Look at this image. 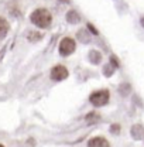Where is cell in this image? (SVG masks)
<instances>
[{
    "mask_svg": "<svg viewBox=\"0 0 144 147\" xmlns=\"http://www.w3.org/2000/svg\"><path fill=\"white\" fill-rule=\"evenodd\" d=\"M31 23L40 28H48L52 23V16L47 9H37L30 16Z\"/></svg>",
    "mask_w": 144,
    "mask_h": 147,
    "instance_id": "cell-1",
    "label": "cell"
},
{
    "mask_svg": "<svg viewBox=\"0 0 144 147\" xmlns=\"http://www.w3.org/2000/svg\"><path fill=\"white\" fill-rule=\"evenodd\" d=\"M109 99H110V92L108 89H98V91L92 92L89 96V102L96 108L108 105Z\"/></svg>",
    "mask_w": 144,
    "mask_h": 147,
    "instance_id": "cell-2",
    "label": "cell"
},
{
    "mask_svg": "<svg viewBox=\"0 0 144 147\" xmlns=\"http://www.w3.org/2000/svg\"><path fill=\"white\" fill-rule=\"evenodd\" d=\"M75 48H76L75 40L71 38V37H65V38L61 40L59 47H58V51H59V54L62 55V57H68V55H71L75 51Z\"/></svg>",
    "mask_w": 144,
    "mask_h": 147,
    "instance_id": "cell-3",
    "label": "cell"
},
{
    "mask_svg": "<svg viewBox=\"0 0 144 147\" xmlns=\"http://www.w3.org/2000/svg\"><path fill=\"white\" fill-rule=\"evenodd\" d=\"M68 75H69V71H68L64 65H55L54 68L51 69V72H50L51 79H52V81H57V82L67 79Z\"/></svg>",
    "mask_w": 144,
    "mask_h": 147,
    "instance_id": "cell-4",
    "label": "cell"
},
{
    "mask_svg": "<svg viewBox=\"0 0 144 147\" xmlns=\"http://www.w3.org/2000/svg\"><path fill=\"white\" fill-rule=\"evenodd\" d=\"M130 134L134 140H141L144 139V126L141 123H136L133 125L131 129H130Z\"/></svg>",
    "mask_w": 144,
    "mask_h": 147,
    "instance_id": "cell-5",
    "label": "cell"
},
{
    "mask_svg": "<svg viewBox=\"0 0 144 147\" xmlns=\"http://www.w3.org/2000/svg\"><path fill=\"white\" fill-rule=\"evenodd\" d=\"M88 147H110V143L105 137L96 136V137L90 139L89 142H88Z\"/></svg>",
    "mask_w": 144,
    "mask_h": 147,
    "instance_id": "cell-6",
    "label": "cell"
},
{
    "mask_svg": "<svg viewBox=\"0 0 144 147\" xmlns=\"http://www.w3.org/2000/svg\"><path fill=\"white\" fill-rule=\"evenodd\" d=\"M9 28H10V26H9L7 20H6V18H3V17H0V40L7 36Z\"/></svg>",
    "mask_w": 144,
    "mask_h": 147,
    "instance_id": "cell-7",
    "label": "cell"
},
{
    "mask_svg": "<svg viewBox=\"0 0 144 147\" xmlns=\"http://www.w3.org/2000/svg\"><path fill=\"white\" fill-rule=\"evenodd\" d=\"M88 58H89V61L92 64H95V65H98V64H100V61H102V54L99 53V51H96V50H92L88 55Z\"/></svg>",
    "mask_w": 144,
    "mask_h": 147,
    "instance_id": "cell-8",
    "label": "cell"
},
{
    "mask_svg": "<svg viewBox=\"0 0 144 147\" xmlns=\"http://www.w3.org/2000/svg\"><path fill=\"white\" fill-rule=\"evenodd\" d=\"M79 20H81V16H79L75 10H71V11L67 13V21H68V23L76 24V23H79Z\"/></svg>",
    "mask_w": 144,
    "mask_h": 147,
    "instance_id": "cell-9",
    "label": "cell"
},
{
    "mask_svg": "<svg viewBox=\"0 0 144 147\" xmlns=\"http://www.w3.org/2000/svg\"><path fill=\"white\" fill-rule=\"evenodd\" d=\"M130 92H131V86H130V84H122V85L119 86V93H120L122 96H127Z\"/></svg>",
    "mask_w": 144,
    "mask_h": 147,
    "instance_id": "cell-10",
    "label": "cell"
},
{
    "mask_svg": "<svg viewBox=\"0 0 144 147\" xmlns=\"http://www.w3.org/2000/svg\"><path fill=\"white\" fill-rule=\"evenodd\" d=\"M100 119V115L99 113H96V112H90L86 115V122L88 123H95V122H98Z\"/></svg>",
    "mask_w": 144,
    "mask_h": 147,
    "instance_id": "cell-11",
    "label": "cell"
},
{
    "mask_svg": "<svg viewBox=\"0 0 144 147\" xmlns=\"http://www.w3.org/2000/svg\"><path fill=\"white\" fill-rule=\"evenodd\" d=\"M76 36H78V38H81V41H82V42H88V41H89V38H90V37L88 36L83 30L78 31V34H76Z\"/></svg>",
    "mask_w": 144,
    "mask_h": 147,
    "instance_id": "cell-12",
    "label": "cell"
},
{
    "mask_svg": "<svg viewBox=\"0 0 144 147\" xmlns=\"http://www.w3.org/2000/svg\"><path fill=\"white\" fill-rule=\"evenodd\" d=\"M110 65H112L114 69L120 65V62H119V59H117V57H116V55H110Z\"/></svg>",
    "mask_w": 144,
    "mask_h": 147,
    "instance_id": "cell-13",
    "label": "cell"
},
{
    "mask_svg": "<svg viewBox=\"0 0 144 147\" xmlns=\"http://www.w3.org/2000/svg\"><path fill=\"white\" fill-rule=\"evenodd\" d=\"M103 72H105V75H106V76H112V75H113V72H114V68H113V67L109 64V65H106V67L103 68Z\"/></svg>",
    "mask_w": 144,
    "mask_h": 147,
    "instance_id": "cell-14",
    "label": "cell"
},
{
    "mask_svg": "<svg viewBox=\"0 0 144 147\" xmlns=\"http://www.w3.org/2000/svg\"><path fill=\"white\" fill-rule=\"evenodd\" d=\"M120 125H117V123H114V125H112L110 126V133H113V134H119L120 133Z\"/></svg>",
    "mask_w": 144,
    "mask_h": 147,
    "instance_id": "cell-15",
    "label": "cell"
},
{
    "mask_svg": "<svg viewBox=\"0 0 144 147\" xmlns=\"http://www.w3.org/2000/svg\"><path fill=\"white\" fill-rule=\"evenodd\" d=\"M88 30H89V31H92V33H93V34H95V36H98V34H99V33H98V30H96V28H95V27H93V26H92V24H88Z\"/></svg>",
    "mask_w": 144,
    "mask_h": 147,
    "instance_id": "cell-16",
    "label": "cell"
},
{
    "mask_svg": "<svg viewBox=\"0 0 144 147\" xmlns=\"http://www.w3.org/2000/svg\"><path fill=\"white\" fill-rule=\"evenodd\" d=\"M140 24H141V27L144 28V16H141V17H140Z\"/></svg>",
    "mask_w": 144,
    "mask_h": 147,
    "instance_id": "cell-17",
    "label": "cell"
},
{
    "mask_svg": "<svg viewBox=\"0 0 144 147\" xmlns=\"http://www.w3.org/2000/svg\"><path fill=\"white\" fill-rule=\"evenodd\" d=\"M0 147H4V146H3V144H0Z\"/></svg>",
    "mask_w": 144,
    "mask_h": 147,
    "instance_id": "cell-18",
    "label": "cell"
}]
</instances>
